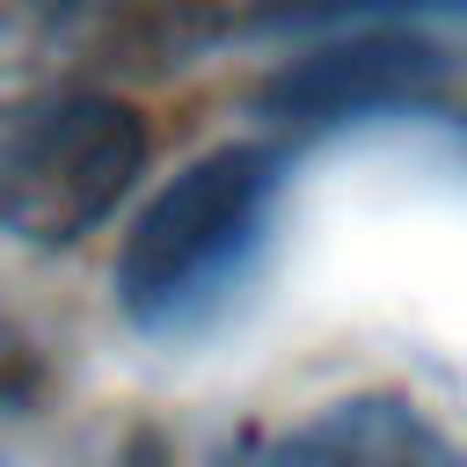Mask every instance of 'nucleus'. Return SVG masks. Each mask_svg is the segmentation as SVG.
Listing matches in <instances>:
<instances>
[{"instance_id":"nucleus-1","label":"nucleus","mask_w":467,"mask_h":467,"mask_svg":"<svg viewBox=\"0 0 467 467\" xmlns=\"http://www.w3.org/2000/svg\"><path fill=\"white\" fill-rule=\"evenodd\" d=\"M285 190L277 146H212L190 168H175L146 212L131 219L117 248V306L139 336H182L197 328L263 255L270 219Z\"/></svg>"},{"instance_id":"nucleus-2","label":"nucleus","mask_w":467,"mask_h":467,"mask_svg":"<svg viewBox=\"0 0 467 467\" xmlns=\"http://www.w3.org/2000/svg\"><path fill=\"white\" fill-rule=\"evenodd\" d=\"M146 153V117L95 80L0 102V234L22 248L88 241L131 197Z\"/></svg>"},{"instance_id":"nucleus-3","label":"nucleus","mask_w":467,"mask_h":467,"mask_svg":"<svg viewBox=\"0 0 467 467\" xmlns=\"http://www.w3.org/2000/svg\"><path fill=\"white\" fill-rule=\"evenodd\" d=\"M445 80V51L431 36H416V22H387V29H328V44L285 58L255 109L306 139V131H343V124H365V117H387V109H416L431 102Z\"/></svg>"},{"instance_id":"nucleus-4","label":"nucleus","mask_w":467,"mask_h":467,"mask_svg":"<svg viewBox=\"0 0 467 467\" xmlns=\"http://www.w3.org/2000/svg\"><path fill=\"white\" fill-rule=\"evenodd\" d=\"M219 29V0H0V36L73 73H175Z\"/></svg>"},{"instance_id":"nucleus-5","label":"nucleus","mask_w":467,"mask_h":467,"mask_svg":"<svg viewBox=\"0 0 467 467\" xmlns=\"http://www.w3.org/2000/svg\"><path fill=\"white\" fill-rule=\"evenodd\" d=\"M234 467H467L409 394H343L292 431L248 438Z\"/></svg>"},{"instance_id":"nucleus-6","label":"nucleus","mask_w":467,"mask_h":467,"mask_svg":"<svg viewBox=\"0 0 467 467\" xmlns=\"http://www.w3.org/2000/svg\"><path fill=\"white\" fill-rule=\"evenodd\" d=\"M438 15H467V0H248L241 29L328 36V29H387V22H438Z\"/></svg>"},{"instance_id":"nucleus-7","label":"nucleus","mask_w":467,"mask_h":467,"mask_svg":"<svg viewBox=\"0 0 467 467\" xmlns=\"http://www.w3.org/2000/svg\"><path fill=\"white\" fill-rule=\"evenodd\" d=\"M44 350L0 314V416H29L36 401H44Z\"/></svg>"}]
</instances>
